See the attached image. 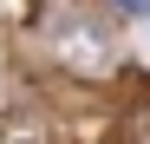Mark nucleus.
Masks as SVG:
<instances>
[{
	"label": "nucleus",
	"mask_w": 150,
	"mask_h": 144,
	"mask_svg": "<svg viewBox=\"0 0 150 144\" xmlns=\"http://www.w3.org/2000/svg\"><path fill=\"white\" fill-rule=\"evenodd\" d=\"M0 144H52V125L26 105H7L0 111Z\"/></svg>",
	"instance_id": "f03ea898"
},
{
	"label": "nucleus",
	"mask_w": 150,
	"mask_h": 144,
	"mask_svg": "<svg viewBox=\"0 0 150 144\" xmlns=\"http://www.w3.org/2000/svg\"><path fill=\"white\" fill-rule=\"evenodd\" d=\"M52 53H59L72 72H85V79H105V72L117 66L111 33L91 26V20H59V26H52Z\"/></svg>",
	"instance_id": "f257e3e1"
},
{
	"label": "nucleus",
	"mask_w": 150,
	"mask_h": 144,
	"mask_svg": "<svg viewBox=\"0 0 150 144\" xmlns=\"http://www.w3.org/2000/svg\"><path fill=\"white\" fill-rule=\"evenodd\" d=\"M124 138H131V144H150V105H144V111H131V125H124Z\"/></svg>",
	"instance_id": "7ed1b4c3"
}]
</instances>
